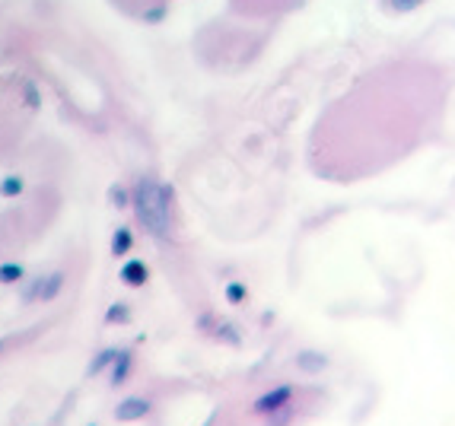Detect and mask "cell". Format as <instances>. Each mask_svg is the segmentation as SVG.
Returning <instances> with one entry per match:
<instances>
[{
    "label": "cell",
    "mask_w": 455,
    "mask_h": 426,
    "mask_svg": "<svg viewBox=\"0 0 455 426\" xmlns=\"http://www.w3.org/2000/svg\"><path fill=\"white\" fill-rule=\"evenodd\" d=\"M287 398H290V388H287V385H280L274 394H264V398L255 404V411H258V413H271V411H277V407H280Z\"/></svg>",
    "instance_id": "3957f363"
},
{
    "label": "cell",
    "mask_w": 455,
    "mask_h": 426,
    "mask_svg": "<svg viewBox=\"0 0 455 426\" xmlns=\"http://www.w3.org/2000/svg\"><path fill=\"white\" fill-rule=\"evenodd\" d=\"M61 283H64V274L48 277V280H45V289H39V299H55L57 289H61Z\"/></svg>",
    "instance_id": "8992f818"
},
{
    "label": "cell",
    "mask_w": 455,
    "mask_h": 426,
    "mask_svg": "<svg viewBox=\"0 0 455 426\" xmlns=\"http://www.w3.org/2000/svg\"><path fill=\"white\" fill-rule=\"evenodd\" d=\"M109 198H111V200H115V204H118V207H121V204H124V200H128V194H124V191H118V188H111V194H109Z\"/></svg>",
    "instance_id": "7c38bea8"
},
{
    "label": "cell",
    "mask_w": 455,
    "mask_h": 426,
    "mask_svg": "<svg viewBox=\"0 0 455 426\" xmlns=\"http://www.w3.org/2000/svg\"><path fill=\"white\" fill-rule=\"evenodd\" d=\"M242 296H245V293H242V287H229V299H233V303H239Z\"/></svg>",
    "instance_id": "4fadbf2b"
},
{
    "label": "cell",
    "mask_w": 455,
    "mask_h": 426,
    "mask_svg": "<svg viewBox=\"0 0 455 426\" xmlns=\"http://www.w3.org/2000/svg\"><path fill=\"white\" fill-rule=\"evenodd\" d=\"M118 420H124V423H131V420H140V417H147L150 413V401H144V398H128V401H121L118 404Z\"/></svg>",
    "instance_id": "7a4b0ae2"
},
{
    "label": "cell",
    "mask_w": 455,
    "mask_h": 426,
    "mask_svg": "<svg viewBox=\"0 0 455 426\" xmlns=\"http://www.w3.org/2000/svg\"><path fill=\"white\" fill-rule=\"evenodd\" d=\"M111 359H118V353H115V350H105V353H102V357H99V359H96V363H93V369H90V372H93V376H96V372H102V369H105V366H109V363H111Z\"/></svg>",
    "instance_id": "30bf717a"
},
{
    "label": "cell",
    "mask_w": 455,
    "mask_h": 426,
    "mask_svg": "<svg viewBox=\"0 0 455 426\" xmlns=\"http://www.w3.org/2000/svg\"><path fill=\"white\" fill-rule=\"evenodd\" d=\"M128 248H131V233H128V229H118V235L111 239V254H115V258H121Z\"/></svg>",
    "instance_id": "5b68a950"
},
{
    "label": "cell",
    "mask_w": 455,
    "mask_h": 426,
    "mask_svg": "<svg viewBox=\"0 0 455 426\" xmlns=\"http://www.w3.org/2000/svg\"><path fill=\"white\" fill-rule=\"evenodd\" d=\"M172 194L169 188H163L159 181L144 179L134 191V210L137 220L144 223V229H150L153 235H169V223H172V207H169Z\"/></svg>",
    "instance_id": "6da1fadb"
},
{
    "label": "cell",
    "mask_w": 455,
    "mask_h": 426,
    "mask_svg": "<svg viewBox=\"0 0 455 426\" xmlns=\"http://www.w3.org/2000/svg\"><path fill=\"white\" fill-rule=\"evenodd\" d=\"M105 318H109L111 324H115V322H128V312H124V305H111V312Z\"/></svg>",
    "instance_id": "8fae6325"
},
{
    "label": "cell",
    "mask_w": 455,
    "mask_h": 426,
    "mask_svg": "<svg viewBox=\"0 0 455 426\" xmlns=\"http://www.w3.org/2000/svg\"><path fill=\"white\" fill-rule=\"evenodd\" d=\"M20 191H22V181L16 179V175L4 179V185H0V194H4V198H13V194H20Z\"/></svg>",
    "instance_id": "9c48e42d"
},
{
    "label": "cell",
    "mask_w": 455,
    "mask_h": 426,
    "mask_svg": "<svg viewBox=\"0 0 455 426\" xmlns=\"http://www.w3.org/2000/svg\"><path fill=\"white\" fill-rule=\"evenodd\" d=\"M0 350H4V341H0Z\"/></svg>",
    "instance_id": "5bb4252c"
},
{
    "label": "cell",
    "mask_w": 455,
    "mask_h": 426,
    "mask_svg": "<svg viewBox=\"0 0 455 426\" xmlns=\"http://www.w3.org/2000/svg\"><path fill=\"white\" fill-rule=\"evenodd\" d=\"M121 280L128 283V287H140V283L147 280V268H144V261H128L121 268Z\"/></svg>",
    "instance_id": "277c9868"
},
{
    "label": "cell",
    "mask_w": 455,
    "mask_h": 426,
    "mask_svg": "<svg viewBox=\"0 0 455 426\" xmlns=\"http://www.w3.org/2000/svg\"><path fill=\"white\" fill-rule=\"evenodd\" d=\"M128 369H131V357H128V353H121V357H118L115 372H111V382H115V385H121L124 376H128Z\"/></svg>",
    "instance_id": "52a82bcc"
},
{
    "label": "cell",
    "mask_w": 455,
    "mask_h": 426,
    "mask_svg": "<svg viewBox=\"0 0 455 426\" xmlns=\"http://www.w3.org/2000/svg\"><path fill=\"white\" fill-rule=\"evenodd\" d=\"M22 277L20 264H0V283H16Z\"/></svg>",
    "instance_id": "ba28073f"
}]
</instances>
